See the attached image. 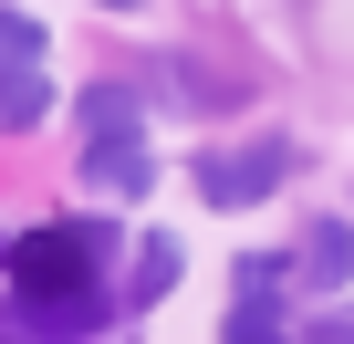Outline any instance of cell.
<instances>
[{"instance_id":"30bf717a","label":"cell","mask_w":354,"mask_h":344,"mask_svg":"<svg viewBox=\"0 0 354 344\" xmlns=\"http://www.w3.org/2000/svg\"><path fill=\"white\" fill-rule=\"evenodd\" d=\"M104 11H136V0H104Z\"/></svg>"},{"instance_id":"5b68a950","label":"cell","mask_w":354,"mask_h":344,"mask_svg":"<svg viewBox=\"0 0 354 344\" xmlns=\"http://www.w3.org/2000/svg\"><path fill=\"white\" fill-rule=\"evenodd\" d=\"M344 271H354V230L344 219H313L302 230V282L313 292H344Z\"/></svg>"},{"instance_id":"3957f363","label":"cell","mask_w":354,"mask_h":344,"mask_svg":"<svg viewBox=\"0 0 354 344\" xmlns=\"http://www.w3.org/2000/svg\"><path fill=\"white\" fill-rule=\"evenodd\" d=\"M84 178H94L104 199H146V188H156V146H146V125H136V136H94V146H84Z\"/></svg>"},{"instance_id":"277c9868","label":"cell","mask_w":354,"mask_h":344,"mask_svg":"<svg viewBox=\"0 0 354 344\" xmlns=\"http://www.w3.org/2000/svg\"><path fill=\"white\" fill-rule=\"evenodd\" d=\"M271 282H281V261H250V271H240V302H230V334H240V344H261V334H281V323H292Z\"/></svg>"},{"instance_id":"9c48e42d","label":"cell","mask_w":354,"mask_h":344,"mask_svg":"<svg viewBox=\"0 0 354 344\" xmlns=\"http://www.w3.org/2000/svg\"><path fill=\"white\" fill-rule=\"evenodd\" d=\"M21 63H42V21L0 11V73H21Z\"/></svg>"},{"instance_id":"8992f818","label":"cell","mask_w":354,"mask_h":344,"mask_svg":"<svg viewBox=\"0 0 354 344\" xmlns=\"http://www.w3.org/2000/svg\"><path fill=\"white\" fill-rule=\"evenodd\" d=\"M136 125H146L136 84H94V94H84V136H136Z\"/></svg>"},{"instance_id":"6da1fadb","label":"cell","mask_w":354,"mask_h":344,"mask_svg":"<svg viewBox=\"0 0 354 344\" xmlns=\"http://www.w3.org/2000/svg\"><path fill=\"white\" fill-rule=\"evenodd\" d=\"M281 178H292V136H250V146L198 156V199H209V209H250V199H271Z\"/></svg>"},{"instance_id":"52a82bcc","label":"cell","mask_w":354,"mask_h":344,"mask_svg":"<svg viewBox=\"0 0 354 344\" xmlns=\"http://www.w3.org/2000/svg\"><path fill=\"white\" fill-rule=\"evenodd\" d=\"M42 105H53L42 63H21V73H0V125H42Z\"/></svg>"},{"instance_id":"ba28073f","label":"cell","mask_w":354,"mask_h":344,"mask_svg":"<svg viewBox=\"0 0 354 344\" xmlns=\"http://www.w3.org/2000/svg\"><path fill=\"white\" fill-rule=\"evenodd\" d=\"M177 261H188V251H177L167 230H156V240H136V302H156V292L177 282Z\"/></svg>"},{"instance_id":"7a4b0ae2","label":"cell","mask_w":354,"mask_h":344,"mask_svg":"<svg viewBox=\"0 0 354 344\" xmlns=\"http://www.w3.org/2000/svg\"><path fill=\"white\" fill-rule=\"evenodd\" d=\"M84 271H94V230H32V240L11 251V282H21L32 302H73Z\"/></svg>"},{"instance_id":"8fae6325","label":"cell","mask_w":354,"mask_h":344,"mask_svg":"<svg viewBox=\"0 0 354 344\" xmlns=\"http://www.w3.org/2000/svg\"><path fill=\"white\" fill-rule=\"evenodd\" d=\"M0 261H11V251H0Z\"/></svg>"}]
</instances>
